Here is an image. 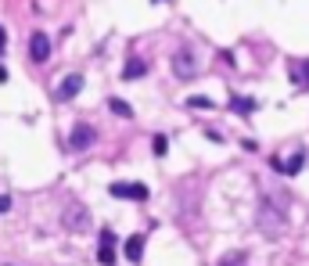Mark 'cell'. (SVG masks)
<instances>
[{
    "label": "cell",
    "mask_w": 309,
    "mask_h": 266,
    "mask_svg": "<svg viewBox=\"0 0 309 266\" xmlns=\"http://www.w3.org/2000/svg\"><path fill=\"white\" fill-rule=\"evenodd\" d=\"M97 262L101 266H115V245H101L97 248Z\"/></svg>",
    "instance_id": "9a60e30c"
},
{
    "label": "cell",
    "mask_w": 309,
    "mask_h": 266,
    "mask_svg": "<svg viewBox=\"0 0 309 266\" xmlns=\"http://www.w3.org/2000/svg\"><path fill=\"white\" fill-rule=\"evenodd\" d=\"M61 226L68 234H87L90 231V209L80 198H68L65 209H61Z\"/></svg>",
    "instance_id": "7a4b0ae2"
},
{
    "label": "cell",
    "mask_w": 309,
    "mask_h": 266,
    "mask_svg": "<svg viewBox=\"0 0 309 266\" xmlns=\"http://www.w3.org/2000/svg\"><path fill=\"white\" fill-rule=\"evenodd\" d=\"M108 195H111V198H126V202H147V198H151V191H147L144 183H126V180L108 183Z\"/></svg>",
    "instance_id": "277c9868"
},
{
    "label": "cell",
    "mask_w": 309,
    "mask_h": 266,
    "mask_svg": "<svg viewBox=\"0 0 309 266\" xmlns=\"http://www.w3.org/2000/svg\"><path fill=\"white\" fill-rule=\"evenodd\" d=\"M29 58H32V61H40V65L51 58V36H47L44 29L29 36Z\"/></svg>",
    "instance_id": "8992f818"
},
{
    "label": "cell",
    "mask_w": 309,
    "mask_h": 266,
    "mask_svg": "<svg viewBox=\"0 0 309 266\" xmlns=\"http://www.w3.org/2000/svg\"><path fill=\"white\" fill-rule=\"evenodd\" d=\"M291 80L298 83V90H309V58L302 65H291Z\"/></svg>",
    "instance_id": "8fae6325"
},
{
    "label": "cell",
    "mask_w": 309,
    "mask_h": 266,
    "mask_svg": "<svg viewBox=\"0 0 309 266\" xmlns=\"http://www.w3.org/2000/svg\"><path fill=\"white\" fill-rule=\"evenodd\" d=\"M216 266H248V259H245V252H226Z\"/></svg>",
    "instance_id": "5bb4252c"
},
{
    "label": "cell",
    "mask_w": 309,
    "mask_h": 266,
    "mask_svg": "<svg viewBox=\"0 0 309 266\" xmlns=\"http://www.w3.org/2000/svg\"><path fill=\"white\" fill-rule=\"evenodd\" d=\"M11 205H15V202H11V195H0V216L11 212Z\"/></svg>",
    "instance_id": "ac0fdd59"
},
{
    "label": "cell",
    "mask_w": 309,
    "mask_h": 266,
    "mask_svg": "<svg viewBox=\"0 0 309 266\" xmlns=\"http://www.w3.org/2000/svg\"><path fill=\"white\" fill-rule=\"evenodd\" d=\"M154 4H169V0H154Z\"/></svg>",
    "instance_id": "7402d4cb"
},
{
    "label": "cell",
    "mask_w": 309,
    "mask_h": 266,
    "mask_svg": "<svg viewBox=\"0 0 309 266\" xmlns=\"http://www.w3.org/2000/svg\"><path fill=\"white\" fill-rule=\"evenodd\" d=\"M269 166H274L277 173H284V159H277V155H269Z\"/></svg>",
    "instance_id": "d6986e66"
},
{
    "label": "cell",
    "mask_w": 309,
    "mask_h": 266,
    "mask_svg": "<svg viewBox=\"0 0 309 266\" xmlns=\"http://www.w3.org/2000/svg\"><path fill=\"white\" fill-rule=\"evenodd\" d=\"M187 108H202V111H212L216 104H212V97H202V94H195V97H187Z\"/></svg>",
    "instance_id": "2e32d148"
},
{
    "label": "cell",
    "mask_w": 309,
    "mask_h": 266,
    "mask_svg": "<svg viewBox=\"0 0 309 266\" xmlns=\"http://www.w3.org/2000/svg\"><path fill=\"white\" fill-rule=\"evenodd\" d=\"M255 108H259V104H255L252 97H241V94H234V97H230V111H238V116H252Z\"/></svg>",
    "instance_id": "30bf717a"
},
{
    "label": "cell",
    "mask_w": 309,
    "mask_h": 266,
    "mask_svg": "<svg viewBox=\"0 0 309 266\" xmlns=\"http://www.w3.org/2000/svg\"><path fill=\"white\" fill-rule=\"evenodd\" d=\"M4 44H8V29L0 25V54H4Z\"/></svg>",
    "instance_id": "ffe728a7"
},
{
    "label": "cell",
    "mask_w": 309,
    "mask_h": 266,
    "mask_svg": "<svg viewBox=\"0 0 309 266\" xmlns=\"http://www.w3.org/2000/svg\"><path fill=\"white\" fill-rule=\"evenodd\" d=\"M173 72L180 75V80H195V75H198V58L190 51H176L173 54Z\"/></svg>",
    "instance_id": "5b68a950"
},
{
    "label": "cell",
    "mask_w": 309,
    "mask_h": 266,
    "mask_svg": "<svg viewBox=\"0 0 309 266\" xmlns=\"http://www.w3.org/2000/svg\"><path fill=\"white\" fill-rule=\"evenodd\" d=\"M80 90H83V75H80V72H72V75H65V80L58 83L54 97H58V101H72V97L80 94Z\"/></svg>",
    "instance_id": "52a82bcc"
},
{
    "label": "cell",
    "mask_w": 309,
    "mask_h": 266,
    "mask_svg": "<svg viewBox=\"0 0 309 266\" xmlns=\"http://www.w3.org/2000/svg\"><path fill=\"white\" fill-rule=\"evenodd\" d=\"M90 144H97V130L90 123H75L72 133H68V140H65V151H68V155H83Z\"/></svg>",
    "instance_id": "3957f363"
},
{
    "label": "cell",
    "mask_w": 309,
    "mask_h": 266,
    "mask_svg": "<svg viewBox=\"0 0 309 266\" xmlns=\"http://www.w3.org/2000/svg\"><path fill=\"white\" fill-rule=\"evenodd\" d=\"M140 75H147V61L144 58H130L123 65V80H140Z\"/></svg>",
    "instance_id": "9c48e42d"
},
{
    "label": "cell",
    "mask_w": 309,
    "mask_h": 266,
    "mask_svg": "<svg viewBox=\"0 0 309 266\" xmlns=\"http://www.w3.org/2000/svg\"><path fill=\"white\" fill-rule=\"evenodd\" d=\"M259 231L266 234V238H284V231H288V219H284V209L277 205V202H269V198H262V205H259Z\"/></svg>",
    "instance_id": "6da1fadb"
},
{
    "label": "cell",
    "mask_w": 309,
    "mask_h": 266,
    "mask_svg": "<svg viewBox=\"0 0 309 266\" xmlns=\"http://www.w3.org/2000/svg\"><path fill=\"white\" fill-rule=\"evenodd\" d=\"M302 166H305V147H298L295 155L284 162V176H295V173H302Z\"/></svg>",
    "instance_id": "4fadbf2b"
},
{
    "label": "cell",
    "mask_w": 309,
    "mask_h": 266,
    "mask_svg": "<svg viewBox=\"0 0 309 266\" xmlns=\"http://www.w3.org/2000/svg\"><path fill=\"white\" fill-rule=\"evenodd\" d=\"M151 151H154V155L162 159L166 151H169V137H162V133H159V137H151Z\"/></svg>",
    "instance_id": "e0dca14e"
},
{
    "label": "cell",
    "mask_w": 309,
    "mask_h": 266,
    "mask_svg": "<svg viewBox=\"0 0 309 266\" xmlns=\"http://www.w3.org/2000/svg\"><path fill=\"white\" fill-rule=\"evenodd\" d=\"M123 252H126L130 262H140V259H144V234H130L126 245H123Z\"/></svg>",
    "instance_id": "ba28073f"
},
{
    "label": "cell",
    "mask_w": 309,
    "mask_h": 266,
    "mask_svg": "<svg viewBox=\"0 0 309 266\" xmlns=\"http://www.w3.org/2000/svg\"><path fill=\"white\" fill-rule=\"evenodd\" d=\"M0 83H8V68L4 65H0Z\"/></svg>",
    "instance_id": "44dd1931"
},
{
    "label": "cell",
    "mask_w": 309,
    "mask_h": 266,
    "mask_svg": "<svg viewBox=\"0 0 309 266\" xmlns=\"http://www.w3.org/2000/svg\"><path fill=\"white\" fill-rule=\"evenodd\" d=\"M108 108H111L119 119H133V104H130V101H123V97H108Z\"/></svg>",
    "instance_id": "7c38bea8"
}]
</instances>
